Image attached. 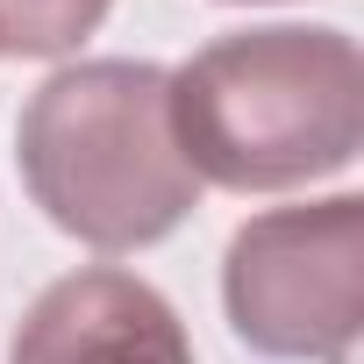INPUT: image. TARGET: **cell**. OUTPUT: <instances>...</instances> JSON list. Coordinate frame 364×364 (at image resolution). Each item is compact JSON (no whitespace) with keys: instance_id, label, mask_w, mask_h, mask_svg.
Instances as JSON below:
<instances>
[{"instance_id":"1","label":"cell","mask_w":364,"mask_h":364,"mask_svg":"<svg viewBox=\"0 0 364 364\" xmlns=\"http://www.w3.org/2000/svg\"><path fill=\"white\" fill-rule=\"evenodd\" d=\"M171 136L222 193H293L350 171L364 150L357 36L307 22L215 36L171 72Z\"/></svg>"},{"instance_id":"2","label":"cell","mask_w":364,"mask_h":364,"mask_svg":"<svg viewBox=\"0 0 364 364\" xmlns=\"http://www.w3.org/2000/svg\"><path fill=\"white\" fill-rule=\"evenodd\" d=\"M15 171L43 222L100 257L150 250L200 208L171 136V72L150 58L58 65L15 122Z\"/></svg>"},{"instance_id":"3","label":"cell","mask_w":364,"mask_h":364,"mask_svg":"<svg viewBox=\"0 0 364 364\" xmlns=\"http://www.w3.org/2000/svg\"><path fill=\"white\" fill-rule=\"evenodd\" d=\"M222 307L257 357L350 364L364 328V200L328 193L250 215L222 250Z\"/></svg>"},{"instance_id":"4","label":"cell","mask_w":364,"mask_h":364,"mask_svg":"<svg viewBox=\"0 0 364 364\" xmlns=\"http://www.w3.org/2000/svg\"><path fill=\"white\" fill-rule=\"evenodd\" d=\"M8 364H193V336L150 279L86 264L29 300Z\"/></svg>"},{"instance_id":"5","label":"cell","mask_w":364,"mask_h":364,"mask_svg":"<svg viewBox=\"0 0 364 364\" xmlns=\"http://www.w3.org/2000/svg\"><path fill=\"white\" fill-rule=\"evenodd\" d=\"M114 0H0V58H72Z\"/></svg>"},{"instance_id":"6","label":"cell","mask_w":364,"mask_h":364,"mask_svg":"<svg viewBox=\"0 0 364 364\" xmlns=\"http://www.w3.org/2000/svg\"><path fill=\"white\" fill-rule=\"evenodd\" d=\"M236 8H250V0H236Z\"/></svg>"}]
</instances>
